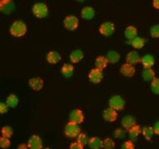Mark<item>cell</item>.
I'll list each match as a JSON object with an SVG mask.
<instances>
[{
	"label": "cell",
	"instance_id": "obj_1",
	"mask_svg": "<svg viewBox=\"0 0 159 149\" xmlns=\"http://www.w3.org/2000/svg\"><path fill=\"white\" fill-rule=\"evenodd\" d=\"M28 28L26 24L22 20H16L11 24L9 28V33L12 36L15 38H22L27 33Z\"/></svg>",
	"mask_w": 159,
	"mask_h": 149
},
{
	"label": "cell",
	"instance_id": "obj_2",
	"mask_svg": "<svg viewBox=\"0 0 159 149\" xmlns=\"http://www.w3.org/2000/svg\"><path fill=\"white\" fill-rule=\"evenodd\" d=\"M34 15L38 18H46L48 14V6L45 3L39 2L36 3L33 6L32 8Z\"/></svg>",
	"mask_w": 159,
	"mask_h": 149
},
{
	"label": "cell",
	"instance_id": "obj_3",
	"mask_svg": "<svg viewBox=\"0 0 159 149\" xmlns=\"http://www.w3.org/2000/svg\"><path fill=\"white\" fill-rule=\"evenodd\" d=\"M64 133L68 138H78L79 134L81 133V128H79L78 124L73 122H68L67 125L65 126L64 129Z\"/></svg>",
	"mask_w": 159,
	"mask_h": 149
},
{
	"label": "cell",
	"instance_id": "obj_4",
	"mask_svg": "<svg viewBox=\"0 0 159 149\" xmlns=\"http://www.w3.org/2000/svg\"><path fill=\"white\" fill-rule=\"evenodd\" d=\"M125 100L120 95H114L112 96L108 101L109 107L116 111H121L125 107Z\"/></svg>",
	"mask_w": 159,
	"mask_h": 149
},
{
	"label": "cell",
	"instance_id": "obj_5",
	"mask_svg": "<svg viewBox=\"0 0 159 149\" xmlns=\"http://www.w3.org/2000/svg\"><path fill=\"white\" fill-rule=\"evenodd\" d=\"M79 25L78 18L74 15H68L63 20V26L68 31H75Z\"/></svg>",
	"mask_w": 159,
	"mask_h": 149
},
{
	"label": "cell",
	"instance_id": "obj_6",
	"mask_svg": "<svg viewBox=\"0 0 159 149\" xmlns=\"http://www.w3.org/2000/svg\"><path fill=\"white\" fill-rule=\"evenodd\" d=\"M103 79V73L102 70L98 69V68H93L89 73V81L94 84H98L102 82Z\"/></svg>",
	"mask_w": 159,
	"mask_h": 149
},
{
	"label": "cell",
	"instance_id": "obj_7",
	"mask_svg": "<svg viewBox=\"0 0 159 149\" xmlns=\"http://www.w3.org/2000/svg\"><path fill=\"white\" fill-rule=\"evenodd\" d=\"M115 31L114 24L112 22H105L99 27V33L104 37H110Z\"/></svg>",
	"mask_w": 159,
	"mask_h": 149
},
{
	"label": "cell",
	"instance_id": "obj_8",
	"mask_svg": "<svg viewBox=\"0 0 159 149\" xmlns=\"http://www.w3.org/2000/svg\"><path fill=\"white\" fill-rule=\"evenodd\" d=\"M69 121L77 124H81L84 121V114L80 108L73 109L69 114Z\"/></svg>",
	"mask_w": 159,
	"mask_h": 149
},
{
	"label": "cell",
	"instance_id": "obj_9",
	"mask_svg": "<svg viewBox=\"0 0 159 149\" xmlns=\"http://www.w3.org/2000/svg\"><path fill=\"white\" fill-rule=\"evenodd\" d=\"M15 8L13 0H1L0 1V10L4 14L13 13Z\"/></svg>",
	"mask_w": 159,
	"mask_h": 149
},
{
	"label": "cell",
	"instance_id": "obj_10",
	"mask_svg": "<svg viewBox=\"0 0 159 149\" xmlns=\"http://www.w3.org/2000/svg\"><path fill=\"white\" fill-rule=\"evenodd\" d=\"M29 149H43V141L38 135H33L28 142Z\"/></svg>",
	"mask_w": 159,
	"mask_h": 149
},
{
	"label": "cell",
	"instance_id": "obj_11",
	"mask_svg": "<svg viewBox=\"0 0 159 149\" xmlns=\"http://www.w3.org/2000/svg\"><path fill=\"white\" fill-rule=\"evenodd\" d=\"M120 72L123 76L127 77V78H132L135 75L136 68L134 65L126 63L121 66Z\"/></svg>",
	"mask_w": 159,
	"mask_h": 149
},
{
	"label": "cell",
	"instance_id": "obj_12",
	"mask_svg": "<svg viewBox=\"0 0 159 149\" xmlns=\"http://www.w3.org/2000/svg\"><path fill=\"white\" fill-rule=\"evenodd\" d=\"M117 111L112 109L111 107H107L103 111L102 117L104 118L105 121H107L108 123H113L117 120Z\"/></svg>",
	"mask_w": 159,
	"mask_h": 149
},
{
	"label": "cell",
	"instance_id": "obj_13",
	"mask_svg": "<svg viewBox=\"0 0 159 149\" xmlns=\"http://www.w3.org/2000/svg\"><path fill=\"white\" fill-rule=\"evenodd\" d=\"M43 84H44L43 80L39 77L32 78L29 80V87L34 91H40L43 88Z\"/></svg>",
	"mask_w": 159,
	"mask_h": 149
},
{
	"label": "cell",
	"instance_id": "obj_14",
	"mask_svg": "<svg viewBox=\"0 0 159 149\" xmlns=\"http://www.w3.org/2000/svg\"><path fill=\"white\" fill-rule=\"evenodd\" d=\"M142 60V58H140V55L138 54V52L137 51H131L127 54L126 57V61L127 63L132 65H135L138 64V63H140Z\"/></svg>",
	"mask_w": 159,
	"mask_h": 149
},
{
	"label": "cell",
	"instance_id": "obj_15",
	"mask_svg": "<svg viewBox=\"0 0 159 149\" xmlns=\"http://www.w3.org/2000/svg\"><path fill=\"white\" fill-rule=\"evenodd\" d=\"M121 123H122L123 128L128 131L130 128H132L133 127H134L136 125V120L133 116L128 115L125 116L124 118H123Z\"/></svg>",
	"mask_w": 159,
	"mask_h": 149
},
{
	"label": "cell",
	"instance_id": "obj_16",
	"mask_svg": "<svg viewBox=\"0 0 159 149\" xmlns=\"http://www.w3.org/2000/svg\"><path fill=\"white\" fill-rule=\"evenodd\" d=\"M73 73H74V67L71 63H65L61 68V73L65 79L71 78L73 75Z\"/></svg>",
	"mask_w": 159,
	"mask_h": 149
},
{
	"label": "cell",
	"instance_id": "obj_17",
	"mask_svg": "<svg viewBox=\"0 0 159 149\" xmlns=\"http://www.w3.org/2000/svg\"><path fill=\"white\" fill-rule=\"evenodd\" d=\"M84 52L81 49H75L71 52L69 58L73 63H78L84 58Z\"/></svg>",
	"mask_w": 159,
	"mask_h": 149
},
{
	"label": "cell",
	"instance_id": "obj_18",
	"mask_svg": "<svg viewBox=\"0 0 159 149\" xmlns=\"http://www.w3.org/2000/svg\"><path fill=\"white\" fill-rule=\"evenodd\" d=\"M62 59L61 55L56 51H51L47 54V61L50 64H56Z\"/></svg>",
	"mask_w": 159,
	"mask_h": 149
},
{
	"label": "cell",
	"instance_id": "obj_19",
	"mask_svg": "<svg viewBox=\"0 0 159 149\" xmlns=\"http://www.w3.org/2000/svg\"><path fill=\"white\" fill-rule=\"evenodd\" d=\"M82 18L86 20H91L95 16V10L92 7H84L81 12Z\"/></svg>",
	"mask_w": 159,
	"mask_h": 149
},
{
	"label": "cell",
	"instance_id": "obj_20",
	"mask_svg": "<svg viewBox=\"0 0 159 149\" xmlns=\"http://www.w3.org/2000/svg\"><path fill=\"white\" fill-rule=\"evenodd\" d=\"M141 63L144 67V68H152V67L155 63V58H154L152 55L146 54L142 58Z\"/></svg>",
	"mask_w": 159,
	"mask_h": 149
},
{
	"label": "cell",
	"instance_id": "obj_21",
	"mask_svg": "<svg viewBox=\"0 0 159 149\" xmlns=\"http://www.w3.org/2000/svg\"><path fill=\"white\" fill-rule=\"evenodd\" d=\"M102 142H103V140H101L98 137H93L89 139L88 144L91 149H102Z\"/></svg>",
	"mask_w": 159,
	"mask_h": 149
},
{
	"label": "cell",
	"instance_id": "obj_22",
	"mask_svg": "<svg viewBox=\"0 0 159 149\" xmlns=\"http://www.w3.org/2000/svg\"><path fill=\"white\" fill-rule=\"evenodd\" d=\"M124 35H125L126 38H128L129 40H133L138 35V29H137L136 27L132 26V25L128 26L125 29Z\"/></svg>",
	"mask_w": 159,
	"mask_h": 149
},
{
	"label": "cell",
	"instance_id": "obj_23",
	"mask_svg": "<svg viewBox=\"0 0 159 149\" xmlns=\"http://www.w3.org/2000/svg\"><path fill=\"white\" fill-rule=\"evenodd\" d=\"M142 77L144 81L152 82L156 77H155V72L152 68H144L142 72Z\"/></svg>",
	"mask_w": 159,
	"mask_h": 149
},
{
	"label": "cell",
	"instance_id": "obj_24",
	"mask_svg": "<svg viewBox=\"0 0 159 149\" xmlns=\"http://www.w3.org/2000/svg\"><path fill=\"white\" fill-rule=\"evenodd\" d=\"M108 63H108L107 57H104V56H98L95 59V66H96V68H98V69H101V70L107 68Z\"/></svg>",
	"mask_w": 159,
	"mask_h": 149
},
{
	"label": "cell",
	"instance_id": "obj_25",
	"mask_svg": "<svg viewBox=\"0 0 159 149\" xmlns=\"http://www.w3.org/2000/svg\"><path fill=\"white\" fill-rule=\"evenodd\" d=\"M141 128L140 126H138L136 124L134 127H133L132 128H130L128 130V134H129V137L132 141H135L136 139L138 138L139 134L141 133Z\"/></svg>",
	"mask_w": 159,
	"mask_h": 149
},
{
	"label": "cell",
	"instance_id": "obj_26",
	"mask_svg": "<svg viewBox=\"0 0 159 149\" xmlns=\"http://www.w3.org/2000/svg\"><path fill=\"white\" fill-rule=\"evenodd\" d=\"M106 57L108 60V63H113V64L117 63L120 60V54L116 51H109L106 55Z\"/></svg>",
	"mask_w": 159,
	"mask_h": 149
},
{
	"label": "cell",
	"instance_id": "obj_27",
	"mask_svg": "<svg viewBox=\"0 0 159 149\" xmlns=\"http://www.w3.org/2000/svg\"><path fill=\"white\" fill-rule=\"evenodd\" d=\"M145 43H146V41L144 38L138 36L136 37L135 38H133V40H131V45L137 49H140L142 47H143Z\"/></svg>",
	"mask_w": 159,
	"mask_h": 149
},
{
	"label": "cell",
	"instance_id": "obj_28",
	"mask_svg": "<svg viewBox=\"0 0 159 149\" xmlns=\"http://www.w3.org/2000/svg\"><path fill=\"white\" fill-rule=\"evenodd\" d=\"M142 133H143V136L146 140L149 141L152 138V137L155 133H154L153 128H152L150 126H147V127H144L142 130Z\"/></svg>",
	"mask_w": 159,
	"mask_h": 149
},
{
	"label": "cell",
	"instance_id": "obj_29",
	"mask_svg": "<svg viewBox=\"0 0 159 149\" xmlns=\"http://www.w3.org/2000/svg\"><path fill=\"white\" fill-rule=\"evenodd\" d=\"M18 102H19V99L15 94L8 95V97L6 99V103L8 106V107H12V108L17 107Z\"/></svg>",
	"mask_w": 159,
	"mask_h": 149
},
{
	"label": "cell",
	"instance_id": "obj_30",
	"mask_svg": "<svg viewBox=\"0 0 159 149\" xmlns=\"http://www.w3.org/2000/svg\"><path fill=\"white\" fill-rule=\"evenodd\" d=\"M1 133H2V136L10 138L13 135V128H11L10 126H4L1 129Z\"/></svg>",
	"mask_w": 159,
	"mask_h": 149
},
{
	"label": "cell",
	"instance_id": "obj_31",
	"mask_svg": "<svg viewBox=\"0 0 159 149\" xmlns=\"http://www.w3.org/2000/svg\"><path fill=\"white\" fill-rule=\"evenodd\" d=\"M115 147V142L110 138H107L103 140L102 148L103 149H113Z\"/></svg>",
	"mask_w": 159,
	"mask_h": 149
},
{
	"label": "cell",
	"instance_id": "obj_32",
	"mask_svg": "<svg viewBox=\"0 0 159 149\" xmlns=\"http://www.w3.org/2000/svg\"><path fill=\"white\" fill-rule=\"evenodd\" d=\"M151 90L153 93L159 95V78H155L151 82Z\"/></svg>",
	"mask_w": 159,
	"mask_h": 149
},
{
	"label": "cell",
	"instance_id": "obj_33",
	"mask_svg": "<svg viewBox=\"0 0 159 149\" xmlns=\"http://www.w3.org/2000/svg\"><path fill=\"white\" fill-rule=\"evenodd\" d=\"M89 138H88V136H87V134L83 133H81L79 134L78 136V138H77V142H79L80 144H82L83 146H85L86 144L89 143Z\"/></svg>",
	"mask_w": 159,
	"mask_h": 149
},
{
	"label": "cell",
	"instance_id": "obj_34",
	"mask_svg": "<svg viewBox=\"0 0 159 149\" xmlns=\"http://www.w3.org/2000/svg\"><path fill=\"white\" fill-rule=\"evenodd\" d=\"M150 35L153 38H159V24H155L150 29Z\"/></svg>",
	"mask_w": 159,
	"mask_h": 149
},
{
	"label": "cell",
	"instance_id": "obj_35",
	"mask_svg": "<svg viewBox=\"0 0 159 149\" xmlns=\"http://www.w3.org/2000/svg\"><path fill=\"white\" fill-rule=\"evenodd\" d=\"M113 136L117 139H123L126 137V132L122 128H117L113 133Z\"/></svg>",
	"mask_w": 159,
	"mask_h": 149
},
{
	"label": "cell",
	"instance_id": "obj_36",
	"mask_svg": "<svg viewBox=\"0 0 159 149\" xmlns=\"http://www.w3.org/2000/svg\"><path fill=\"white\" fill-rule=\"evenodd\" d=\"M10 140L8 138H5V137L2 136L0 138V147L3 149H6L9 147L10 146Z\"/></svg>",
	"mask_w": 159,
	"mask_h": 149
},
{
	"label": "cell",
	"instance_id": "obj_37",
	"mask_svg": "<svg viewBox=\"0 0 159 149\" xmlns=\"http://www.w3.org/2000/svg\"><path fill=\"white\" fill-rule=\"evenodd\" d=\"M122 149H135V146L133 144V141L132 140H128V141H126L125 142H123L122 144Z\"/></svg>",
	"mask_w": 159,
	"mask_h": 149
},
{
	"label": "cell",
	"instance_id": "obj_38",
	"mask_svg": "<svg viewBox=\"0 0 159 149\" xmlns=\"http://www.w3.org/2000/svg\"><path fill=\"white\" fill-rule=\"evenodd\" d=\"M8 106L7 105L6 102H1L0 103V113L3 114V113H6L8 112Z\"/></svg>",
	"mask_w": 159,
	"mask_h": 149
},
{
	"label": "cell",
	"instance_id": "obj_39",
	"mask_svg": "<svg viewBox=\"0 0 159 149\" xmlns=\"http://www.w3.org/2000/svg\"><path fill=\"white\" fill-rule=\"evenodd\" d=\"M69 149H84V146L78 142H74L70 144Z\"/></svg>",
	"mask_w": 159,
	"mask_h": 149
},
{
	"label": "cell",
	"instance_id": "obj_40",
	"mask_svg": "<svg viewBox=\"0 0 159 149\" xmlns=\"http://www.w3.org/2000/svg\"><path fill=\"white\" fill-rule=\"evenodd\" d=\"M152 128H153L154 133L159 136V121L158 122H157V123L154 124V126L152 127Z\"/></svg>",
	"mask_w": 159,
	"mask_h": 149
},
{
	"label": "cell",
	"instance_id": "obj_41",
	"mask_svg": "<svg viewBox=\"0 0 159 149\" xmlns=\"http://www.w3.org/2000/svg\"><path fill=\"white\" fill-rule=\"evenodd\" d=\"M152 6L154 8L159 9V0H152Z\"/></svg>",
	"mask_w": 159,
	"mask_h": 149
},
{
	"label": "cell",
	"instance_id": "obj_42",
	"mask_svg": "<svg viewBox=\"0 0 159 149\" xmlns=\"http://www.w3.org/2000/svg\"><path fill=\"white\" fill-rule=\"evenodd\" d=\"M18 149H29V147L26 144H20L19 146L18 147Z\"/></svg>",
	"mask_w": 159,
	"mask_h": 149
},
{
	"label": "cell",
	"instance_id": "obj_43",
	"mask_svg": "<svg viewBox=\"0 0 159 149\" xmlns=\"http://www.w3.org/2000/svg\"><path fill=\"white\" fill-rule=\"evenodd\" d=\"M77 2H84V0H76Z\"/></svg>",
	"mask_w": 159,
	"mask_h": 149
},
{
	"label": "cell",
	"instance_id": "obj_44",
	"mask_svg": "<svg viewBox=\"0 0 159 149\" xmlns=\"http://www.w3.org/2000/svg\"><path fill=\"white\" fill-rule=\"evenodd\" d=\"M43 149H50V148H48V147H45V148H43Z\"/></svg>",
	"mask_w": 159,
	"mask_h": 149
}]
</instances>
